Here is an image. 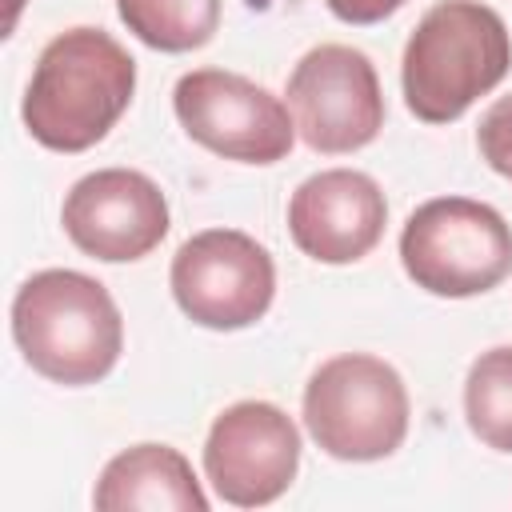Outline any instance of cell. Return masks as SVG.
Returning a JSON list of instances; mask_svg holds the SVG:
<instances>
[{
	"label": "cell",
	"mask_w": 512,
	"mask_h": 512,
	"mask_svg": "<svg viewBox=\"0 0 512 512\" xmlns=\"http://www.w3.org/2000/svg\"><path fill=\"white\" fill-rule=\"evenodd\" d=\"M136 92V60L104 28L52 36L24 92V128L52 152H84L108 136Z\"/></svg>",
	"instance_id": "6da1fadb"
},
{
	"label": "cell",
	"mask_w": 512,
	"mask_h": 512,
	"mask_svg": "<svg viewBox=\"0 0 512 512\" xmlns=\"http://www.w3.org/2000/svg\"><path fill=\"white\" fill-rule=\"evenodd\" d=\"M12 340L52 384L104 380L124 352V320L108 288L72 268H44L16 288Z\"/></svg>",
	"instance_id": "7a4b0ae2"
},
{
	"label": "cell",
	"mask_w": 512,
	"mask_h": 512,
	"mask_svg": "<svg viewBox=\"0 0 512 512\" xmlns=\"http://www.w3.org/2000/svg\"><path fill=\"white\" fill-rule=\"evenodd\" d=\"M512 68V36L480 0H440L412 28L400 60L404 104L424 124L460 120Z\"/></svg>",
	"instance_id": "3957f363"
},
{
	"label": "cell",
	"mask_w": 512,
	"mask_h": 512,
	"mask_svg": "<svg viewBox=\"0 0 512 512\" xmlns=\"http://www.w3.org/2000/svg\"><path fill=\"white\" fill-rule=\"evenodd\" d=\"M304 428L336 460H384L408 436V388L380 356H332L304 384Z\"/></svg>",
	"instance_id": "277c9868"
},
{
	"label": "cell",
	"mask_w": 512,
	"mask_h": 512,
	"mask_svg": "<svg viewBox=\"0 0 512 512\" xmlns=\"http://www.w3.org/2000/svg\"><path fill=\"white\" fill-rule=\"evenodd\" d=\"M400 264L408 280L432 296H480L512 272V228L492 204L436 196L408 216Z\"/></svg>",
	"instance_id": "5b68a950"
},
{
	"label": "cell",
	"mask_w": 512,
	"mask_h": 512,
	"mask_svg": "<svg viewBox=\"0 0 512 512\" xmlns=\"http://www.w3.org/2000/svg\"><path fill=\"white\" fill-rule=\"evenodd\" d=\"M168 280L180 312L212 332L256 324L276 296V264L268 248L236 228L188 236L172 256Z\"/></svg>",
	"instance_id": "8992f818"
},
{
	"label": "cell",
	"mask_w": 512,
	"mask_h": 512,
	"mask_svg": "<svg viewBox=\"0 0 512 512\" xmlns=\"http://www.w3.org/2000/svg\"><path fill=\"white\" fill-rule=\"evenodd\" d=\"M184 132L208 152L240 164H276L292 152L296 120L256 80L224 68L184 72L172 88Z\"/></svg>",
	"instance_id": "52a82bcc"
},
{
	"label": "cell",
	"mask_w": 512,
	"mask_h": 512,
	"mask_svg": "<svg viewBox=\"0 0 512 512\" xmlns=\"http://www.w3.org/2000/svg\"><path fill=\"white\" fill-rule=\"evenodd\" d=\"M288 112L312 152L340 156L372 144L384 128V92L372 60L348 44H320L288 76Z\"/></svg>",
	"instance_id": "ba28073f"
},
{
	"label": "cell",
	"mask_w": 512,
	"mask_h": 512,
	"mask_svg": "<svg viewBox=\"0 0 512 512\" xmlns=\"http://www.w3.org/2000/svg\"><path fill=\"white\" fill-rule=\"evenodd\" d=\"M300 468V432L268 400L228 404L204 440V476L224 504L260 508L288 492Z\"/></svg>",
	"instance_id": "9c48e42d"
},
{
	"label": "cell",
	"mask_w": 512,
	"mask_h": 512,
	"mask_svg": "<svg viewBox=\"0 0 512 512\" xmlns=\"http://www.w3.org/2000/svg\"><path fill=\"white\" fill-rule=\"evenodd\" d=\"M60 224L84 256L124 264L148 256L168 236V200L136 168H100L68 188Z\"/></svg>",
	"instance_id": "30bf717a"
},
{
	"label": "cell",
	"mask_w": 512,
	"mask_h": 512,
	"mask_svg": "<svg viewBox=\"0 0 512 512\" xmlns=\"http://www.w3.org/2000/svg\"><path fill=\"white\" fill-rule=\"evenodd\" d=\"M388 204L380 184L356 168L308 176L288 200L292 244L320 264H356L384 236Z\"/></svg>",
	"instance_id": "8fae6325"
},
{
	"label": "cell",
	"mask_w": 512,
	"mask_h": 512,
	"mask_svg": "<svg viewBox=\"0 0 512 512\" xmlns=\"http://www.w3.org/2000/svg\"><path fill=\"white\" fill-rule=\"evenodd\" d=\"M92 504L104 512L124 508H172V512H208V496L192 464L168 444H136L112 456L96 480Z\"/></svg>",
	"instance_id": "7c38bea8"
},
{
	"label": "cell",
	"mask_w": 512,
	"mask_h": 512,
	"mask_svg": "<svg viewBox=\"0 0 512 512\" xmlns=\"http://www.w3.org/2000/svg\"><path fill=\"white\" fill-rule=\"evenodd\" d=\"M116 12L156 52L204 48L220 28V0H116Z\"/></svg>",
	"instance_id": "4fadbf2b"
},
{
	"label": "cell",
	"mask_w": 512,
	"mask_h": 512,
	"mask_svg": "<svg viewBox=\"0 0 512 512\" xmlns=\"http://www.w3.org/2000/svg\"><path fill=\"white\" fill-rule=\"evenodd\" d=\"M464 420L492 452H512V344L472 360L464 380Z\"/></svg>",
	"instance_id": "5bb4252c"
},
{
	"label": "cell",
	"mask_w": 512,
	"mask_h": 512,
	"mask_svg": "<svg viewBox=\"0 0 512 512\" xmlns=\"http://www.w3.org/2000/svg\"><path fill=\"white\" fill-rule=\"evenodd\" d=\"M476 144H480V156L488 160L492 172H500V176L512 172V96H500V100L480 116Z\"/></svg>",
	"instance_id": "9a60e30c"
},
{
	"label": "cell",
	"mask_w": 512,
	"mask_h": 512,
	"mask_svg": "<svg viewBox=\"0 0 512 512\" xmlns=\"http://www.w3.org/2000/svg\"><path fill=\"white\" fill-rule=\"evenodd\" d=\"M328 12L344 24H376L384 16H392L404 0H324Z\"/></svg>",
	"instance_id": "2e32d148"
},
{
	"label": "cell",
	"mask_w": 512,
	"mask_h": 512,
	"mask_svg": "<svg viewBox=\"0 0 512 512\" xmlns=\"http://www.w3.org/2000/svg\"><path fill=\"white\" fill-rule=\"evenodd\" d=\"M20 8H24V0H8V32L16 28V16H20Z\"/></svg>",
	"instance_id": "e0dca14e"
},
{
	"label": "cell",
	"mask_w": 512,
	"mask_h": 512,
	"mask_svg": "<svg viewBox=\"0 0 512 512\" xmlns=\"http://www.w3.org/2000/svg\"><path fill=\"white\" fill-rule=\"evenodd\" d=\"M508 176H512V172H508Z\"/></svg>",
	"instance_id": "ac0fdd59"
}]
</instances>
